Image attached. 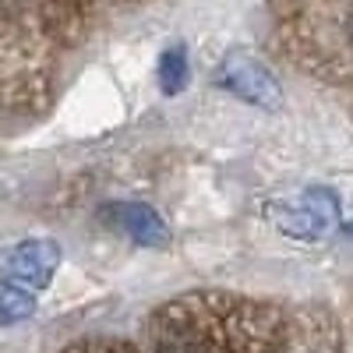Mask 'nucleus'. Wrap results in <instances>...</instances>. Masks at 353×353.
<instances>
[{"mask_svg": "<svg viewBox=\"0 0 353 353\" xmlns=\"http://www.w3.org/2000/svg\"><path fill=\"white\" fill-rule=\"evenodd\" d=\"M216 81L237 99L254 103L261 110H279V103H283V88L272 78V71L265 68L258 57H251L244 50H233V53L223 57V64L216 71Z\"/></svg>", "mask_w": 353, "mask_h": 353, "instance_id": "nucleus-1", "label": "nucleus"}, {"mask_svg": "<svg viewBox=\"0 0 353 353\" xmlns=\"http://www.w3.org/2000/svg\"><path fill=\"white\" fill-rule=\"evenodd\" d=\"M188 85V50L184 46H170L159 57V88L166 96L184 92Z\"/></svg>", "mask_w": 353, "mask_h": 353, "instance_id": "nucleus-5", "label": "nucleus"}, {"mask_svg": "<svg viewBox=\"0 0 353 353\" xmlns=\"http://www.w3.org/2000/svg\"><path fill=\"white\" fill-rule=\"evenodd\" d=\"M61 265V248L53 241H25L0 251V276L14 286H46Z\"/></svg>", "mask_w": 353, "mask_h": 353, "instance_id": "nucleus-3", "label": "nucleus"}, {"mask_svg": "<svg viewBox=\"0 0 353 353\" xmlns=\"http://www.w3.org/2000/svg\"><path fill=\"white\" fill-rule=\"evenodd\" d=\"M272 219L290 233V237H301V241H314V237H325V233L336 226L339 219V205L329 191L311 188L304 191L297 201L290 205H272Z\"/></svg>", "mask_w": 353, "mask_h": 353, "instance_id": "nucleus-2", "label": "nucleus"}, {"mask_svg": "<svg viewBox=\"0 0 353 353\" xmlns=\"http://www.w3.org/2000/svg\"><path fill=\"white\" fill-rule=\"evenodd\" d=\"M99 216L145 248H163L170 241V230H166L163 216L156 209H149V205H141V201H110Z\"/></svg>", "mask_w": 353, "mask_h": 353, "instance_id": "nucleus-4", "label": "nucleus"}, {"mask_svg": "<svg viewBox=\"0 0 353 353\" xmlns=\"http://www.w3.org/2000/svg\"><path fill=\"white\" fill-rule=\"evenodd\" d=\"M36 311V297L14 283H0V325H14Z\"/></svg>", "mask_w": 353, "mask_h": 353, "instance_id": "nucleus-6", "label": "nucleus"}]
</instances>
